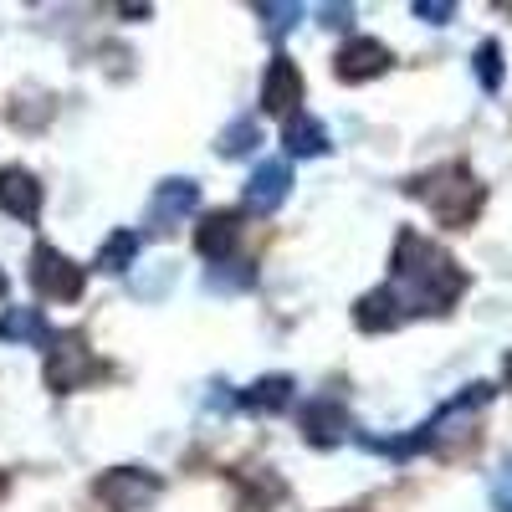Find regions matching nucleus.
Returning <instances> with one entry per match:
<instances>
[{"label":"nucleus","mask_w":512,"mask_h":512,"mask_svg":"<svg viewBox=\"0 0 512 512\" xmlns=\"http://www.w3.org/2000/svg\"><path fill=\"white\" fill-rule=\"evenodd\" d=\"M390 267H395V282H400L395 292H400L405 313H446L466 292V272L451 262L441 246H431L415 231H400Z\"/></svg>","instance_id":"f257e3e1"},{"label":"nucleus","mask_w":512,"mask_h":512,"mask_svg":"<svg viewBox=\"0 0 512 512\" xmlns=\"http://www.w3.org/2000/svg\"><path fill=\"white\" fill-rule=\"evenodd\" d=\"M410 195H420L425 205H431V216L441 226H451V231L472 226L477 210H482V185H477V175L466 164H441V169H431V175H420L410 185Z\"/></svg>","instance_id":"f03ea898"},{"label":"nucleus","mask_w":512,"mask_h":512,"mask_svg":"<svg viewBox=\"0 0 512 512\" xmlns=\"http://www.w3.org/2000/svg\"><path fill=\"white\" fill-rule=\"evenodd\" d=\"M103 374H108L103 359L88 349L82 333H52V344H47V390L52 395H77Z\"/></svg>","instance_id":"7ed1b4c3"},{"label":"nucleus","mask_w":512,"mask_h":512,"mask_svg":"<svg viewBox=\"0 0 512 512\" xmlns=\"http://www.w3.org/2000/svg\"><path fill=\"white\" fill-rule=\"evenodd\" d=\"M164 482L154 472H144V466H113V472H103L93 482V497L108 507V512H144L149 502H159Z\"/></svg>","instance_id":"20e7f679"},{"label":"nucleus","mask_w":512,"mask_h":512,"mask_svg":"<svg viewBox=\"0 0 512 512\" xmlns=\"http://www.w3.org/2000/svg\"><path fill=\"white\" fill-rule=\"evenodd\" d=\"M82 282H88V272H82L72 256H62L57 246H36L31 251V287L41 297H52V303H77Z\"/></svg>","instance_id":"39448f33"},{"label":"nucleus","mask_w":512,"mask_h":512,"mask_svg":"<svg viewBox=\"0 0 512 512\" xmlns=\"http://www.w3.org/2000/svg\"><path fill=\"white\" fill-rule=\"evenodd\" d=\"M297 103H303V72H297V62L287 52H277L267 62V77H262V108L277 118H292Z\"/></svg>","instance_id":"423d86ee"},{"label":"nucleus","mask_w":512,"mask_h":512,"mask_svg":"<svg viewBox=\"0 0 512 512\" xmlns=\"http://www.w3.org/2000/svg\"><path fill=\"white\" fill-rule=\"evenodd\" d=\"M390 47L384 41H374V36H354V41H344V52L333 57V72H338V82H369V77H379V72H390Z\"/></svg>","instance_id":"0eeeda50"},{"label":"nucleus","mask_w":512,"mask_h":512,"mask_svg":"<svg viewBox=\"0 0 512 512\" xmlns=\"http://www.w3.org/2000/svg\"><path fill=\"white\" fill-rule=\"evenodd\" d=\"M236 246H241V216H236V210H210V216L195 226V251L205 256L210 267L231 262Z\"/></svg>","instance_id":"6e6552de"},{"label":"nucleus","mask_w":512,"mask_h":512,"mask_svg":"<svg viewBox=\"0 0 512 512\" xmlns=\"http://www.w3.org/2000/svg\"><path fill=\"white\" fill-rule=\"evenodd\" d=\"M0 210L16 216V221H26V226L41 221V180L31 175V169H21V164L0 169Z\"/></svg>","instance_id":"1a4fd4ad"},{"label":"nucleus","mask_w":512,"mask_h":512,"mask_svg":"<svg viewBox=\"0 0 512 512\" xmlns=\"http://www.w3.org/2000/svg\"><path fill=\"white\" fill-rule=\"evenodd\" d=\"M292 190V169L282 159H267V164H256V175L246 185V210H256V216H272V210L287 200Z\"/></svg>","instance_id":"9d476101"},{"label":"nucleus","mask_w":512,"mask_h":512,"mask_svg":"<svg viewBox=\"0 0 512 512\" xmlns=\"http://www.w3.org/2000/svg\"><path fill=\"white\" fill-rule=\"evenodd\" d=\"M303 436H308L313 446H338V441L349 436V410L338 405L333 395L308 400V405H303Z\"/></svg>","instance_id":"9b49d317"},{"label":"nucleus","mask_w":512,"mask_h":512,"mask_svg":"<svg viewBox=\"0 0 512 512\" xmlns=\"http://www.w3.org/2000/svg\"><path fill=\"white\" fill-rule=\"evenodd\" d=\"M354 323L364 333H390L405 323V303H400V292L395 287H379V292H364L359 297V308H354Z\"/></svg>","instance_id":"f8f14e48"},{"label":"nucleus","mask_w":512,"mask_h":512,"mask_svg":"<svg viewBox=\"0 0 512 512\" xmlns=\"http://www.w3.org/2000/svg\"><path fill=\"white\" fill-rule=\"evenodd\" d=\"M195 205H200L195 180H164V185H159V195L149 200V226H154V231H164L169 221H185Z\"/></svg>","instance_id":"ddd939ff"},{"label":"nucleus","mask_w":512,"mask_h":512,"mask_svg":"<svg viewBox=\"0 0 512 512\" xmlns=\"http://www.w3.org/2000/svg\"><path fill=\"white\" fill-rule=\"evenodd\" d=\"M0 344H36V349H47L52 328H47V318H41V308H6V313H0Z\"/></svg>","instance_id":"4468645a"},{"label":"nucleus","mask_w":512,"mask_h":512,"mask_svg":"<svg viewBox=\"0 0 512 512\" xmlns=\"http://www.w3.org/2000/svg\"><path fill=\"white\" fill-rule=\"evenodd\" d=\"M292 390H297V384H292L287 374H267V379H256L251 390L241 395V405L256 410V415H277V410L292 405Z\"/></svg>","instance_id":"2eb2a0df"},{"label":"nucleus","mask_w":512,"mask_h":512,"mask_svg":"<svg viewBox=\"0 0 512 512\" xmlns=\"http://www.w3.org/2000/svg\"><path fill=\"white\" fill-rule=\"evenodd\" d=\"M282 144H287V154H297V159H313V154L328 149V134H323V123H318V118L292 113L287 128H282Z\"/></svg>","instance_id":"dca6fc26"},{"label":"nucleus","mask_w":512,"mask_h":512,"mask_svg":"<svg viewBox=\"0 0 512 512\" xmlns=\"http://www.w3.org/2000/svg\"><path fill=\"white\" fill-rule=\"evenodd\" d=\"M134 256H139V236L134 231H113L103 241V251H98V272H128Z\"/></svg>","instance_id":"f3484780"},{"label":"nucleus","mask_w":512,"mask_h":512,"mask_svg":"<svg viewBox=\"0 0 512 512\" xmlns=\"http://www.w3.org/2000/svg\"><path fill=\"white\" fill-rule=\"evenodd\" d=\"M256 144H262V128H256L251 118H236L226 134H221V154H226V159H241V154H251Z\"/></svg>","instance_id":"a211bd4d"},{"label":"nucleus","mask_w":512,"mask_h":512,"mask_svg":"<svg viewBox=\"0 0 512 512\" xmlns=\"http://www.w3.org/2000/svg\"><path fill=\"white\" fill-rule=\"evenodd\" d=\"M477 77H482V88H502V47L497 41H482L477 47Z\"/></svg>","instance_id":"6ab92c4d"},{"label":"nucleus","mask_w":512,"mask_h":512,"mask_svg":"<svg viewBox=\"0 0 512 512\" xmlns=\"http://www.w3.org/2000/svg\"><path fill=\"white\" fill-rule=\"evenodd\" d=\"M251 11L267 21V31H287V26H297V16H303V6H272V0H256Z\"/></svg>","instance_id":"aec40b11"},{"label":"nucleus","mask_w":512,"mask_h":512,"mask_svg":"<svg viewBox=\"0 0 512 512\" xmlns=\"http://www.w3.org/2000/svg\"><path fill=\"white\" fill-rule=\"evenodd\" d=\"M415 16L431 21V26H446L456 16V6H451V0H415Z\"/></svg>","instance_id":"412c9836"},{"label":"nucleus","mask_w":512,"mask_h":512,"mask_svg":"<svg viewBox=\"0 0 512 512\" xmlns=\"http://www.w3.org/2000/svg\"><path fill=\"white\" fill-rule=\"evenodd\" d=\"M492 502H497V512H512V466L497 477V487H492Z\"/></svg>","instance_id":"4be33fe9"},{"label":"nucleus","mask_w":512,"mask_h":512,"mask_svg":"<svg viewBox=\"0 0 512 512\" xmlns=\"http://www.w3.org/2000/svg\"><path fill=\"white\" fill-rule=\"evenodd\" d=\"M6 492H11V477H6V472H0V497H6Z\"/></svg>","instance_id":"5701e85b"},{"label":"nucleus","mask_w":512,"mask_h":512,"mask_svg":"<svg viewBox=\"0 0 512 512\" xmlns=\"http://www.w3.org/2000/svg\"><path fill=\"white\" fill-rule=\"evenodd\" d=\"M0 297H6V272H0Z\"/></svg>","instance_id":"b1692460"}]
</instances>
